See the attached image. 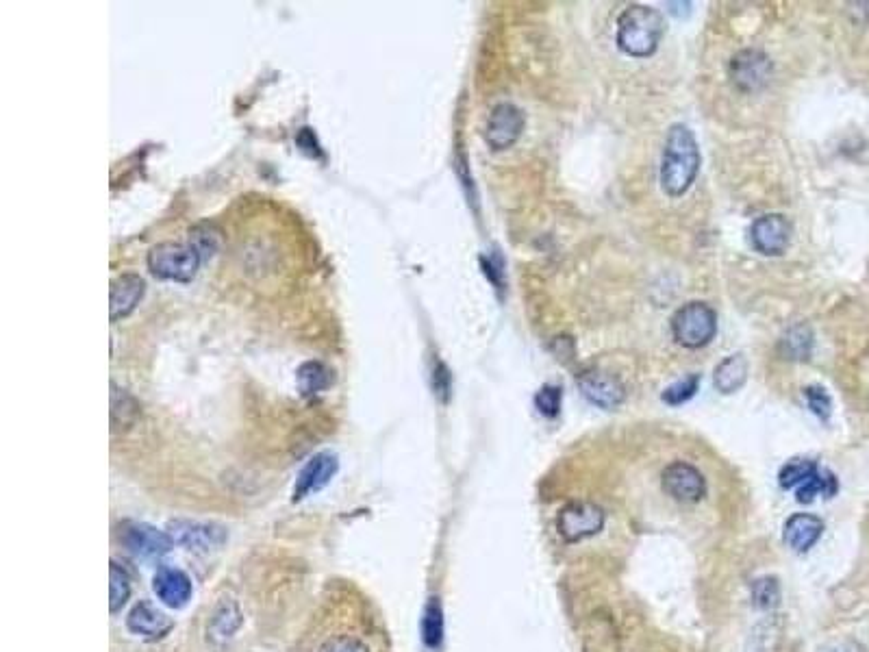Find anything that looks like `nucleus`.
Wrapping results in <instances>:
<instances>
[{
  "mask_svg": "<svg viewBox=\"0 0 869 652\" xmlns=\"http://www.w3.org/2000/svg\"><path fill=\"white\" fill-rule=\"evenodd\" d=\"M700 170V148L694 133L685 124H674L667 133L663 163H661V185L667 196H683L691 183L696 181Z\"/></svg>",
  "mask_w": 869,
  "mask_h": 652,
  "instance_id": "obj_1",
  "label": "nucleus"
},
{
  "mask_svg": "<svg viewBox=\"0 0 869 652\" xmlns=\"http://www.w3.org/2000/svg\"><path fill=\"white\" fill-rule=\"evenodd\" d=\"M665 33L663 16L646 5H631L617 18V46L628 57H650Z\"/></svg>",
  "mask_w": 869,
  "mask_h": 652,
  "instance_id": "obj_2",
  "label": "nucleus"
},
{
  "mask_svg": "<svg viewBox=\"0 0 869 652\" xmlns=\"http://www.w3.org/2000/svg\"><path fill=\"white\" fill-rule=\"evenodd\" d=\"M148 270L161 281L190 283L200 268L203 257L192 244L161 242L148 253Z\"/></svg>",
  "mask_w": 869,
  "mask_h": 652,
  "instance_id": "obj_3",
  "label": "nucleus"
},
{
  "mask_svg": "<svg viewBox=\"0 0 869 652\" xmlns=\"http://www.w3.org/2000/svg\"><path fill=\"white\" fill-rule=\"evenodd\" d=\"M717 333L715 311L704 303H689L680 307L672 318L674 340L685 348L707 346Z\"/></svg>",
  "mask_w": 869,
  "mask_h": 652,
  "instance_id": "obj_4",
  "label": "nucleus"
},
{
  "mask_svg": "<svg viewBox=\"0 0 869 652\" xmlns=\"http://www.w3.org/2000/svg\"><path fill=\"white\" fill-rule=\"evenodd\" d=\"M602 526L604 511L594 503H585V500H576V503L565 505L557 518L559 535L570 544L596 535L598 531H602Z\"/></svg>",
  "mask_w": 869,
  "mask_h": 652,
  "instance_id": "obj_5",
  "label": "nucleus"
},
{
  "mask_svg": "<svg viewBox=\"0 0 869 652\" xmlns=\"http://www.w3.org/2000/svg\"><path fill=\"white\" fill-rule=\"evenodd\" d=\"M663 483V492L667 496H672L678 503H698V500L707 494V481H704V476L700 474L698 468L691 466V463L685 461H674L663 470L661 476Z\"/></svg>",
  "mask_w": 869,
  "mask_h": 652,
  "instance_id": "obj_6",
  "label": "nucleus"
},
{
  "mask_svg": "<svg viewBox=\"0 0 869 652\" xmlns=\"http://www.w3.org/2000/svg\"><path fill=\"white\" fill-rule=\"evenodd\" d=\"M168 535L174 544H181L196 553H211L226 542V531L218 524L174 520L168 524Z\"/></svg>",
  "mask_w": 869,
  "mask_h": 652,
  "instance_id": "obj_7",
  "label": "nucleus"
},
{
  "mask_svg": "<svg viewBox=\"0 0 869 652\" xmlns=\"http://www.w3.org/2000/svg\"><path fill=\"white\" fill-rule=\"evenodd\" d=\"M522 131H524L522 111L511 103H500L491 109L485 140L494 150H505L520 140Z\"/></svg>",
  "mask_w": 869,
  "mask_h": 652,
  "instance_id": "obj_8",
  "label": "nucleus"
},
{
  "mask_svg": "<svg viewBox=\"0 0 869 652\" xmlns=\"http://www.w3.org/2000/svg\"><path fill=\"white\" fill-rule=\"evenodd\" d=\"M752 246L759 250L761 255L767 257H776L783 255L789 240H791V227L787 218L780 216V213H767V216H761L752 222Z\"/></svg>",
  "mask_w": 869,
  "mask_h": 652,
  "instance_id": "obj_9",
  "label": "nucleus"
},
{
  "mask_svg": "<svg viewBox=\"0 0 869 652\" xmlns=\"http://www.w3.org/2000/svg\"><path fill=\"white\" fill-rule=\"evenodd\" d=\"M772 74V64L761 50L746 48L730 61V77L743 92H754L767 83Z\"/></svg>",
  "mask_w": 869,
  "mask_h": 652,
  "instance_id": "obj_10",
  "label": "nucleus"
},
{
  "mask_svg": "<svg viewBox=\"0 0 869 652\" xmlns=\"http://www.w3.org/2000/svg\"><path fill=\"white\" fill-rule=\"evenodd\" d=\"M578 387H581L583 396L591 405L600 409H615L622 405L624 400V387L615 379V376L600 372V370H587L576 379Z\"/></svg>",
  "mask_w": 869,
  "mask_h": 652,
  "instance_id": "obj_11",
  "label": "nucleus"
},
{
  "mask_svg": "<svg viewBox=\"0 0 869 652\" xmlns=\"http://www.w3.org/2000/svg\"><path fill=\"white\" fill-rule=\"evenodd\" d=\"M337 468H339V461L333 453H320L316 457H311L307 466L298 474V481L294 487V503L320 492L322 487L329 485Z\"/></svg>",
  "mask_w": 869,
  "mask_h": 652,
  "instance_id": "obj_12",
  "label": "nucleus"
},
{
  "mask_svg": "<svg viewBox=\"0 0 869 652\" xmlns=\"http://www.w3.org/2000/svg\"><path fill=\"white\" fill-rule=\"evenodd\" d=\"M146 283L140 274H120V277L111 283V296H109V316L111 322H118L122 318L131 316L135 307L140 305L144 298Z\"/></svg>",
  "mask_w": 869,
  "mask_h": 652,
  "instance_id": "obj_13",
  "label": "nucleus"
},
{
  "mask_svg": "<svg viewBox=\"0 0 869 652\" xmlns=\"http://www.w3.org/2000/svg\"><path fill=\"white\" fill-rule=\"evenodd\" d=\"M124 544L129 546L131 553L140 557H159L166 555L172 548V539L168 533L157 531L150 524H129L124 529Z\"/></svg>",
  "mask_w": 869,
  "mask_h": 652,
  "instance_id": "obj_14",
  "label": "nucleus"
},
{
  "mask_svg": "<svg viewBox=\"0 0 869 652\" xmlns=\"http://www.w3.org/2000/svg\"><path fill=\"white\" fill-rule=\"evenodd\" d=\"M824 533V522L811 516V513H793V516L785 522L783 529V539L789 548L796 550V553H806V550H811L817 539L822 537Z\"/></svg>",
  "mask_w": 869,
  "mask_h": 652,
  "instance_id": "obj_15",
  "label": "nucleus"
},
{
  "mask_svg": "<svg viewBox=\"0 0 869 652\" xmlns=\"http://www.w3.org/2000/svg\"><path fill=\"white\" fill-rule=\"evenodd\" d=\"M129 631L140 635L144 639H161L166 637L172 631V620L163 613L161 609H157L155 605H150L148 600H142L140 605H135L133 611L129 613Z\"/></svg>",
  "mask_w": 869,
  "mask_h": 652,
  "instance_id": "obj_16",
  "label": "nucleus"
},
{
  "mask_svg": "<svg viewBox=\"0 0 869 652\" xmlns=\"http://www.w3.org/2000/svg\"><path fill=\"white\" fill-rule=\"evenodd\" d=\"M155 594L163 605L172 609H181L192 598V581L190 576L174 568H161L155 574Z\"/></svg>",
  "mask_w": 869,
  "mask_h": 652,
  "instance_id": "obj_17",
  "label": "nucleus"
},
{
  "mask_svg": "<svg viewBox=\"0 0 869 652\" xmlns=\"http://www.w3.org/2000/svg\"><path fill=\"white\" fill-rule=\"evenodd\" d=\"M746 379H748V359L743 355H730L715 368L713 383L717 387V392L735 394L746 385Z\"/></svg>",
  "mask_w": 869,
  "mask_h": 652,
  "instance_id": "obj_18",
  "label": "nucleus"
},
{
  "mask_svg": "<svg viewBox=\"0 0 869 652\" xmlns=\"http://www.w3.org/2000/svg\"><path fill=\"white\" fill-rule=\"evenodd\" d=\"M137 416H140L137 400L127 390H120L116 383H111V431L118 433L131 429Z\"/></svg>",
  "mask_w": 869,
  "mask_h": 652,
  "instance_id": "obj_19",
  "label": "nucleus"
},
{
  "mask_svg": "<svg viewBox=\"0 0 869 652\" xmlns=\"http://www.w3.org/2000/svg\"><path fill=\"white\" fill-rule=\"evenodd\" d=\"M239 624H242V613H239L235 600H220V605L213 611L209 622L211 642H226V639H231L233 633L239 629Z\"/></svg>",
  "mask_w": 869,
  "mask_h": 652,
  "instance_id": "obj_20",
  "label": "nucleus"
},
{
  "mask_svg": "<svg viewBox=\"0 0 869 652\" xmlns=\"http://www.w3.org/2000/svg\"><path fill=\"white\" fill-rule=\"evenodd\" d=\"M298 387L305 396H316L331 385V370L320 361H307L298 368Z\"/></svg>",
  "mask_w": 869,
  "mask_h": 652,
  "instance_id": "obj_21",
  "label": "nucleus"
},
{
  "mask_svg": "<svg viewBox=\"0 0 869 652\" xmlns=\"http://www.w3.org/2000/svg\"><path fill=\"white\" fill-rule=\"evenodd\" d=\"M837 489H839V483L835 479V474L817 468V472L811 476V479L796 489V498H798V503L809 505L817 496H826V498L835 496Z\"/></svg>",
  "mask_w": 869,
  "mask_h": 652,
  "instance_id": "obj_22",
  "label": "nucleus"
},
{
  "mask_svg": "<svg viewBox=\"0 0 869 652\" xmlns=\"http://www.w3.org/2000/svg\"><path fill=\"white\" fill-rule=\"evenodd\" d=\"M422 635H424V644L428 648H437L439 644H442V639H444V613H442V605H439L437 598H431V603H428V607L424 611Z\"/></svg>",
  "mask_w": 869,
  "mask_h": 652,
  "instance_id": "obj_23",
  "label": "nucleus"
},
{
  "mask_svg": "<svg viewBox=\"0 0 869 652\" xmlns=\"http://www.w3.org/2000/svg\"><path fill=\"white\" fill-rule=\"evenodd\" d=\"M817 463L815 461H811V459H791V461H787V466H783V470H780V474H778V479H780V487H785V489H793V487H800L802 483H806L811 479V476L817 472Z\"/></svg>",
  "mask_w": 869,
  "mask_h": 652,
  "instance_id": "obj_24",
  "label": "nucleus"
},
{
  "mask_svg": "<svg viewBox=\"0 0 869 652\" xmlns=\"http://www.w3.org/2000/svg\"><path fill=\"white\" fill-rule=\"evenodd\" d=\"M752 603L763 611H770L780 605V583L776 576H761L752 583Z\"/></svg>",
  "mask_w": 869,
  "mask_h": 652,
  "instance_id": "obj_25",
  "label": "nucleus"
},
{
  "mask_svg": "<svg viewBox=\"0 0 869 652\" xmlns=\"http://www.w3.org/2000/svg\"><path fill=\"white\" fill-rule=\"evenodd\" d=\"M109 576H111L109 609H111V613H118L124 605H127V600L131 596V579H129V574L113 561H111V568H109Z\"/></svg>",
  "mask_w": 869,
  "mask_h": 652,
  "instance_id": "obj_26",
  "label": "nucleus"
},
{
  "mask_svg": "<svg viewBox=\"0 0 869 652\" xmlns=\"http://www.w3.org/2000/svg\"><path fill=\"white\" fill-rule=\"evenodd\" d=\"M785 353L791 359H809L811 348H813V335L809 331V326H793V329L785 335L783 340Z\"/></svg>",
  "mask_w": 869,
  "mask_h": 652,
  "instance_id": "obj_27",
  "label": "nucleus"
},
{
  "mask_svg": "<svg viewBox=\"0 0 869 652\" xmlns=\"http://www.w3.org/2000/svg\"><path fill=\"white\" fill-rule=\"evenodd\" d=\"M698 387H700V376L689 374V376H685V379H680L674 385L667 387V390L663 392V403L672 405V407L683 405V403H687V400L696 396Z\"/></svg>",
  "mask_w": 869,
  "mask_h": 652,
  "instance_id": "obj_28",
  "label": "nucleus"
},
{
  "mask_svg": "<svg viewBox=\"0 0 869 652\" xmlns=\"http://www.w3.org/2000/svg\"><path fill=\"white\" fill-rule=\"evenodd\" d=\"M190 244L198 250L200 257H211L218 248V233L209 224H198L190 231Z\"/></svg>",
  "mask_w": 869,
  "mask_h": 652,
  "instance_id": "obj_29",
  "label": "nucleus"
},
{
  "mask_svg": "<svg viewBox=\"0 0 869 652\" xmlns=\"http://www.w3.org/2000/svg\"><path fill=\"white\" fill-rule=\"evenodd\" d=\"M535 405L544 418H557L561 409V387L544 385L535 396Z\"/></svg>",
  "mask_w": 869,
  "mask_h": 652,
  "instance_id": "obj_30",
  "label": "nucleus"
},
{
  "mask_svg": "<svg viewBox=\"0 0 869 652\" xmlns=\"http://www.w3.org/2000/svg\"><path fill=\"white\" fill-rule=\"evenodd\" d=\"M804 396H806V403H809V409L815 413L817 418H822V420L830 418V411H833V400H830L826 390H822V387H817V385H811L804 390Z\"/></svg>",
  "mask_w": 869,
  "mask_h": 652,
  "instance_id": "obj_31",
  "label": "nucleus"
},
{
  "mask_svg": "<svg viewBox=\"0 0 869 652\" xmlns=\"http://www.w3.org/2000/svg\"><path fill=\"white\" fill-rule=\"evenodd\" d=\"M318 652H370V650L357 637H352V635H337V637L326 639V642L322 644V648Z\"/></svg>",
  "mask_w": 869,
  "mask_h": 652,
  "instance_id": "obj_32",
  "label": "nucleus"
},
{
  "mask_svg": "<svg viewBox=\"0 0 869 652\" xmlns=\"http://www.w3.org/2000/svg\"><path fill=\"white\" fill-rule=\"evenodd\" d=\"M820 652H863V648L852 639H837V642L826 644Z\"/></svg>",
  "mask_w": 869,
  "mask_h": 652,
  "instance_id": "obj_33",
  "label": "nucleus"
}]
</instances>
